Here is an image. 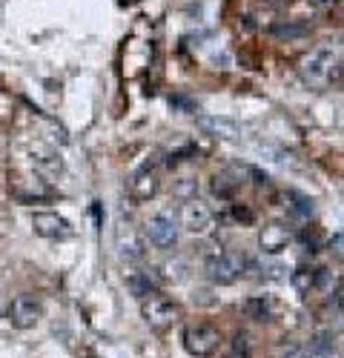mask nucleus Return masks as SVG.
Listing matches in <instances>:
<instances>
[{
    "instance_id": "nucleus-1",
    "label": "nucleus",
    "mask_w": 344,
    "mask_h": 358,
    "mask_svg": "<svg viewBox=\"0 0 344 358\" xmlns=\"http://www.w3.org/2000/svg\"><path fill=\"white\" fill-rule=\"evenodd\" d=\"M244 270H247V261H244L238 252H229V250L215 252V255H210V258L204 261V275H207V281H213V284H218V287L238 281V275H241Z\"/></svg>"
},
{
    "instance_id": "nucleus-2",
    "label": "nucleus",
    "mask_w": 344,
    "mask_h": 358,
    "mask_svg": "<svg viewBox=\"0 0 344 358\" xmlns=\"http://www.w3.org/2000/svg\"><path fill=\"white\" fill-rule=\"evenodd\" d=\"M336 72V55L333 49H315L301 61V80L313 89H324Z\"/></svg>"
},
{
    "instance_id": "nucleus-3",
    "label": "nucleus",
    "mask_w": 344,
    "mask_h": 358,
    "mask_svg": "<svg viewBox=\"0 0 344 358\" xmlns=\"http://www.w3.org/2000/svg\"><path fill=\"white\" fill-rule=\"evenodd\" d=\"M141 313H143V321H147L152 330H166V327H172L181 318V307L175 301H169V298H164V295L143 298Z\"/></svg>"
},
{
    "instance_id": "nucleus-4",
    "label": "nucleus",
    "mask_w": 344,
    "mask_h": 358,
    "mask_svg": "<svg viewBox=\"0 0 344 358\" xmlns=\"http://www.w3.org/2000/svg\"><path fill=\"white\" fill-rule=\"evenodd\" d=\"M178 232H181L178 218H175V213H169V210H161L147 221V238L158 250H172L178 244Z\"/></svg>"
},
{
    "instance_id": "nucleus-5",
    "label": "nucleus",
    "mask_w": 344,
    "mask_h": 358,
    "mask_svg": "<svg viewBox=\"0 0 344 358\" xmlns=\"http://www.w3.org/2000/svg\"><path fill=\"white\" fill-rule=\"evenodd\" d=\"M218 344H221V333L215 330V327H210V324H195V327H187V330H184V347L195 358L215 355Z\"/></svg>"
},
{
    "instance_id": "nucleus-6",
    "label": "nucleus",
    "mask_w": 344,
    "mask_h": 358,
    "mask_svg": "<svg viewBox=\"0 0 344 358\" xmlns=\"http://www.w3.org/2000/svg\"><path fill=\"white\" fill-rule=\"evenodd\" d=\"M6 315H9V324L15 327V330H32V327L41 321V315H43V307L32 295H17L15 301L9 304Z\"/></svg>"
},
{
    "instance_id": "nucleus-7",
    "label": "nucleus",
    "mask_w": 344,
    "mask_h": 358,
    "mask_svg": "<svg viewBox=\"0 0 344 358\" xmlns=\"http://www.w3.org/2000/svg\"><path fill=\"white\" fill-rule=\"evenodd\" d=\"M213 224H215V215H213V210H210L204 201L189 198V201L184 203V210H181V227H184L187 232H192V235H207V232L213 229Z\"/></svg>"
},
{
    "instance_id": "nucleus-8",
    "label": "nucleus",
    "mask_w": 344,
    "mask_h": 358,
    "mask_svg": "<svg viewBox=\"0 0 344 358\" xmlns=\"http://www.w3.org/2000/svg\"><path fill=\"white\" fill-rule=\"evenodd\" d=\"M32 227H35L38 235L52 238V241H66V238H72V224L66 218H61L57 213H35Z\"/></svg>"
},
{
    "instance_id": "nucleus-9",
    "label": "nucleus",
    "mask_w": 344,
    "mask_h": 358,
    "mask_svg": "<svg viewBox=\"0 0 344 358\" xmlns=\"http://www.w3.org/2000/svg\"><path fill=\"white\" fill-rule=\"evenodd\" d=\"M127 189H129L132 201H138V203H143V201L155 198V195H158V175H155V169H150V166H141V169H138V172L129 178Z\"/></svg>"
},
{
    "instance_id": "nucleus-10",
    "label": "nucleus",
    "mask_w": 344,
    "mask_h": 358,
    "mask_svg": "<svg viewBox=\"0 0 344 358\" xmlns=\"http://www.w3.org/2000/svg\"><path fill=\"white\" fill-rule=\"evenodd\" d=\"M293 241V232L290 227H284V224H270L261 229V238H258V244H261L264 252H281L287 250V244Z\"/></svg>"
},
{
    "instance_id": "nucleus-11",
    "label": "nucleus",
    "mask_w": 344,
    "mask_h": 358,
    "mask_svg": "<svg viewBox=\"0 0 344 358\" xmlns=\"http://www.w3.org/2000/svg\"><path fill=\"white\" fill-rule=\"evenodd\" d=\"M247 315L252 321H261V324H270L278 318V304L273 301L270 295H258V298H250L247 301Z\"/></svg>"
},
{
    "instance_id": "nucleus-12",
    "label": "nucleus",
    "mask_w": 344,
    "mask_h": 358,
    "mask_svg": "<svg viewBox=\"0 0 344 358\" xmlns=\"http://www.w3.org/2000/svg\"><path fill=\"white\" fill-rule=\"evenodd\" d=\"M127 287H129V292L135 295V298H150V295H155V289H158V281H155V275H150V273H132L129 278H127Z\"/></svg>"
},
{
    "instance_id": "nucleus-13",
    "label": "nucleus",
    "mask_w": 344,
    "mask_h": 358,
    "mask_svg": "<svg viewBox=\"0 0 344 358\" xmlns=\"http://www.w3.org/2000/svg\"><path fill=\"white\" fill-rule=\"evenodd\" d=\"M287 201H293V203H287V206H290V213H293V218H301V221L313 218V201L310 198H304L299 192H290V195H287Z\"/></svg>"
},
{
    "instance_id": "nucleus-14",
    "label": "nucleus",
    "mask_w": 344,
    "mask_h": 358,
    "mask_svg": "<svg viewBox=\"0 0 344 358\" xmlns=\"http://www.w3.org/2000/svg\"><path fill=\"white\" fill-rule=\"evenodd\" d=\"M236 187H238V184L229 181L227 175H215V178H213V192H215L218 198H229V195L236 192Z\"/></svg>"
},
{
    "instance_id": "nucleus-15",
    "label": "nucleus",
    "mask_w": 344,
    "mask_h": 358,
    "mask_svg": "<svg viewBox=\"0 0 344 358\" xmlns=\"http://www.w3.org/2000/svg\"><path fill=\"white\" fill-rule=\"evenodd\" d=\"M38 169L46 172V175H57L64 166H61V158H55V155H41V158H38Z\"/></svg>"
},
{
    "instance_id": "nucleus-16",
    "label": "nucleus",
    "mask_w": 344,
    "mask_h": 358,
    "mask_svg": "<svg viewBox=\"0 0 344 358\" xmlns=\"http://www.w3.org/2000/svg\"><path fill=\"white\" fill-rule=\"evenodd\" d=\"M227 358H250V338L247 336H236L233 352H229Z\"/></svg>"
},
{
    "instance_id": "nucleus-17",
    "label": "nucleus",
    "mask_w": 344,
    "mask_h": 358,
    "mask_svg": "<svg viewBox=\"0 0 344 358\" xmlns=\"http://www.w3.org/2000/svg\"><path fill=\"white\" fill-rule=\"evenodd\" d=\"M273 32H275V35H281V38H299V35H304V26L278 23V26H273Z\"/></svg>"
},
{
    "instance_id": "nucleus-18",
    "label": "nucleus",
    "mask_w": 344,
    "mask_h": 358,
    "mask_svg": "<svg viewBox=\"0 0 344 358\" xmlns=\"http://www.w3.org/2000/svg\"><path fill=\"white\" fill-rule=\"evenodd\" d=\"M281 358H310V350L301 344H290V347L281 350Z\"/></svg>"
},
{
    "instance_id": "nucleus-19",
    "label": "nucleus",
    "mask_w": 344,
    "mask_h": 358,
    "mask_svg": "<svg viewBox=\"0 0 344 358\" xmlns=\"http://www.w3.org/2000/svg\"><path fill=\"white\" fill-rule=\"evenodd\" d=\"M336 3H338V0H310V6H315V9H330Z\"/></svg>"
},
{
    "instance_id": "nucleus-20",
    "label": "nucleus",
    "mask_w": 344,
    "mask_h": 358,
    "mask_svg": "<svg viewBox=\"0 0 344 358\" xmlns=\"http://www.w3.org/2000/svg\"><path fill=\"white\" fill-rule=\"evenodd\" d=\"M233 215H236L238 221H247V224L252 221V213H250V210H241V206H236V213H233Z\"/></svg>"
},
{
    "instance_id": "nucleus-21",
    "label": "nucleus",
    "mask_w": 344,
    "mask_h": 358,
    "mask_svg": "<svg viewBox=\"0 0 344 358\" xmlns=\"http://www.w3.org/2000/svg\"><path fill=\"white\" fill-rule=\"evenodd\" d=\"M336 310L344 315V289H338V292H336Z\"/></svg>"
}]
</instances>
